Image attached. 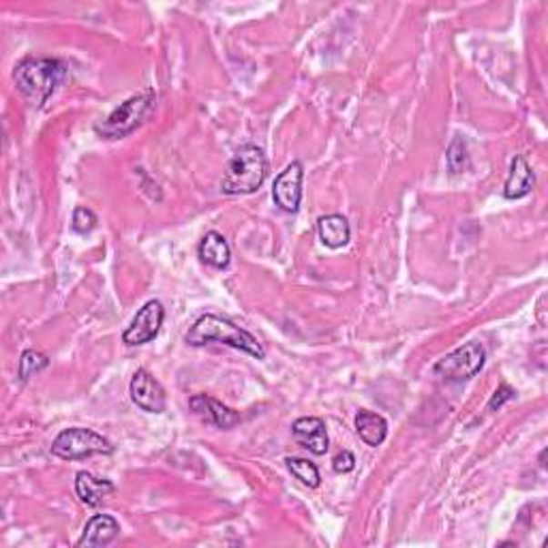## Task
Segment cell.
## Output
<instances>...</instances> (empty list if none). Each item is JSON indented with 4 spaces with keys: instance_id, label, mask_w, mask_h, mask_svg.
<instances>
[{
    "instance_id": "obj_8",
    "label": "cell",
    "mask_w": 548,
    "mask_h": 548,
    "mask_svg": "<svg viewBox=\"0 0 548 548\" xmlns=\"http://www.w3.org/2000/svg\"><path fill=\"white\" fill-rule=\"evenodd\" d=\"M302 180L304 169L300 161L289 163V166L274 178L272 199L283 212H298V208H300Z\"/></svg>"
},
{
    "instance_id": "obj_14",
    "label": "cell",
    "mask_w": 548,
    "mask_h": 548,
    "mask_svg": "<svg viewBox=\"0 0 548 548\" xmlns=\"http://www.w3.org/2000/svg\"><path fill=\"white\" fill-rule=\"evenodd\" d=\"M198 255L199 259H202V264L217 268V270H225L231 261L229 242L225 240V236L218 234V231H208L202 242H199Z\"/></svg>"
},
{
    "instance_id": "obj_5",
    "label": "cell",
    "mask_w": 548,
    "mask_h": 548,
    "mask_svg": "<svg viewBox=\"0 0 548 548\" xmlns=\"http://www.w3.org/2000/svg\"><path fill=\"white\" fill-rule=\"evenodd\" d=\"M114 446L93 429L73 426L52 441V454L63 461H80L93 454H112Z\"/></svg>"
},
{
    "instance_id": "obj_10",
    "label": "cell",
    "mask_w": 548,
    "mask_h": 548,
    "mask_svg": "<svg viewBox=\"0 0 548 548\" xmlns=\"http://www.w3.org/2000/svg\"><path fill=\"white\" fill-rule=\"evenodd\" d=\"M188 405H191V410L198 413L199 418L206 420V422L212 426H217V429L228 431L234 424L240 422L238 411L223 405L221 401L208 397V394H195V397H191V401H188Z\"/></svg>"
},
{
    "instance_id": "obj_3",
    "label": "cell",
    "mask_w": 548,
    "mask_h": 548,
    "mask_svg": "<svg viewBox=\"0 0 548 548\" xmlns=\"http://www.w3.org/2000/svg\"><path fill=\"white\" fill-rule=\"evenodd\" d=\"M268 176V159L264 150L247 144L236 150L221 178L223 195H249L264 185Z\"/></svg>"
},
{
    "instance_id": "obj_17",
    "label": "cell",
    "mask_w": 548,
    "mask_h": 548,
    "mask_svg": "<svg viewBox=\"0 0 548 548\" xmlns=\"http://www.w3.org/2000/svg\"><path fill=\"white\" fill-rule=\"evenodd\" d=\"M356 431L360 440L370 448L381 446L388 437V422L380 413L360 410L356 413Z\"/></svg>"
},
{
    "instance_id": "obj_12",
    "label": "cell",
    "mask_w": 548,
    "mask_h": 548,
    "mask_svg": "<svg viewBox=\"0 0 548 548\" xmlns=\"http://www.w3.org/2000/svg\"><path fill=\"white\" fill-rule=\"evenodd\" d=\"M120 533V525L114 516L109 514H95L93 519L86 523L84 527V533L77 546H86V548H96V546H107L118 538Z\"/></svg>"
},
{
    "instance_id": "obj_13",
    "label": "cell",
    "mask_w": 548,
    "mask_h": 548,
    "mask_svg": "<svg viewBox=\"0 0 548 548\" xmlns=\"http://www.w3.org/2000/svg\"><path fill=\"white\" fill-rule=\"evenodd\" d=\"M535 185V176L529 167V163L525 161V157L516 155L512 159V166H510V174L508 180H505L503 187V198L505 199H521L525 195L532 193V188Z\"/></svg>"
},
{
    "instance_id": "obj_20",
    "label": "cell",
    "mask_w": 548,
    "mask_h": 548,
    "mask_svg": "<svg viewBox=\"0 0 548 548\" xmlns=\"http://www.w3.org/2000/svg\"><path fill=\"white\" fill-rule=\"evenodd\" d=\"M446 159H448L450 172L459 174V172H462V169H467V166H469V150H467V142H465V139L459 137V136L454 137V142L450 144V148H448Z\"/></svg>"
},
{
    "instance_id": "obj_21",
    "label": "cell",
    "mask_w": 548,
    "mask_h": 548,
    "mask_svg": "<svg viewBox=\"0 0 548 548\" xmlns=\"http://www.w3.org/2000/svg\"><path fill=\"white\" fill-rule=\"evenodd\" d=\"M96 228V215L90 208H84V206H77L73 210V229L77 234H90Z\"/></svg>"
},
{
    "instance_id": "obj_4",
    "label": "cell",
    "mask_w": 548,
    "mask_h": 548,
    "mask_svg": "<svg viewBox=\"0 0 548 548\" xmlns=\"http://www.w3.org/2000/svg\"><path fill=\"white\" fill-rule=\"evenodd\" d=\"M155 103H157V93L152 88L131 96V99L120 103V106L116 107L106 120H101V123L95 125L96 136H101L103 139L127 137L129 133L136 131L137 127H142L146 123V118H148L152 109H155Z\"/></svg>"
},
{
    "instance_id": "obj_16",
    "label": "cell",
    "mask_w": 548,
    "mask_h": 548,
    "mask_svg": "<svg viewBox=\"0 0 548 548\" xmlns=\"http://www.w3.org/2000/svg\"><path fill=\"white\" fill-rule=\"evenodd\" d=\"M318 234L321 245L328 249H343L351 238L350 223L343 215H326L318 221Z\"/></svg>"
},
{
    "instance_id": "obj_1",
    "label": "cell",
    "mask_w": 548,
    "mask_h": 548,
    "mask_svg": "<svg viewBox=\"0 0 548 548\" xmlns=\"http://www.w3.org/2000/svg\"><path fill=\"white\" fill-rule=\"evenodd\" d=\"M185 340L191 347L221 343V345L234 347V350L245 351V354L258 358V360H264L266 358L264 347H261L259 340L255 339L251 332L245 330V328L236 326L234 321L221 318V315H212V313L202 315V318L188 328Z\"/></svg>"
},
{
    "instance_id": "obj_15",
    "label": "cell",
    "mask_w": 548,
    "mask_h": 548,
    "mask_svg": "<svg viewBox=\"0 0 548 548\" xmlns=\"http://www.w3.org/2000/svg\"><path fill=\"white\" fill-rule=\"evenodd\" d=\"M114 491H116V486L109 482V480L95 478L93 473H88V472H80L76 476L77 497H80L82 503L90 505V508H96V505H101L103 499L114 495Z\"/></svg>"
},
{
    "instance_id": "obj_23",
    "label": "cell",
    "mask_w": 548,
    "mask_h": 548,
    "mask_svg": "<svg viewBox=\"0 0 548 548\" xmlns=\"http://www.w3.org/2000/svg\"><path fill=\"white\" fill-rule=\"evenodd\" d=\"M512 397H514V390L510 388L508 383H502V386L495 390V394H492V399L489 401V411L499 410V407H502L505 401H510Z\"/></svg>"
},
{
    "instance_id": "obj_22",
    "label": "cell",
    "mask_w": 548,
    "mask_h": 548,
    "mask_svg": "<svg viewBox=\"0 0 548 548\" xmlns=\"http://www.w3.org/2000/svg\"><path fill=\"white\" fill-rule=\"evenodd\" d=\"M354 467H356V456L351 454L350 450H343V452H339L332 459V469L337 473H350L354 472Z\"/></svg>"
},
{
    "instance_id": "obj_2",
    "label": "cell",
    "mask_w": 548,
    "mask_h": 548,
    "mask_svg": "<svg viewBox=\"0 0 548 548\" xmlns=\"http://www.w3.org/2000/svg\"><path fill=\"white\" fill-rule=\"evenodd\" d=\"M65 76L66 65L63 60L30 56L17 63L14 80L22 95H26L36 106H44L65 80Z\"/></svg>"
},
{
    "instance_id": "obj_9",
    "label": "cell",
    "mask_w": 548,
    "mask_h": 548,
    "mask_svg": "<svg viewBox=\"0 0 548 548\" xmlns=\"http://www.w3.org/2000/svg\"><path fill=\"white\" fill-rule=\"evenodd\" d=\"M129 392H131V401L142 411H148V413L166 411V405H167L166 390H163L161 383L157 381L146 369H139L137 373L133 375Z\"/></svg>"
},
{
    "instance_id": "obj_7",
    "label": "cell",
    "mask_w": 548,
    "mask_h": 548,
    "mask_svg": "<svg viewBox=\"0 0 548 548\" xmlns=\"http://www.w3.org/2000/svg\"><path fill=\"white\" fill-rule=\"evenodd\" d=\"M163 320H166V309H163V304L159 300H148L137 310L131 326L125 330L123 334L125 345L136 347V345L150 343V340L159 334Z\"/></svg>"
},
{
    "instance_id": "obj_11",
    "label": "cell",
    "mask_w": 548,
    "mask_h": 548,
    "mask_svg": "<svg viewBox=\"0 0 548 548\" xmlns=\"http://www.w3.org/2000/svg\"><path fill=\"white\" fill-rule=\"evenodd\" d=\"M291 433H294L296 441L300 443L302 448H307L309 452L313 454H326L328 452V431H326V422L318 416H304L298 418L294 424H291Z\"/></svg>"
},
{
    "instance_id": "obj_19",
    "label": "cell",
    "mask_w": 548,
    "mask_h": 548,
    "mask_svg": "<svg viewBox=\"0 0 548 548\" xmlns=\"http://www.w3.org/2000/svg\"><path fill=\"white\" fill-rule=\"evenodd\" d=\"M47 360L46 354H41V351L36 350H26L20 356V362H17V377H20L22 381H28L30 377H35L36 373H41V370L47 369Z\"/></svg>"
},
{
    "instance_id": "obj_6",
    "label": "cell",
    "mask_w": 548,
    "mask_h": 548,
    "mask_svg": "<svg viewBox=\"0 0 548 548\" xmlns=\"http://www.w3.org/2000/svg\"><path fill=\"white\" fill-rule=\"evenodd\" d=\"M486 351L482 343L469 340V343L456 347L448 356H443L433 367V373L446 381H465L476 377L484 367Z\"/></svg>"
},
{
    "instance_id": "obj_18",
    "label": "cell",
    "mask_w": 548,
    "mask_h": 548,
    "mask_svg": "<svg viewBox=\"0 0 548 548\" xmlns=\"http://www.w3.org/2000/svg\"><path fill=\"white\" fill-rule=\"evenodd\" d=\"M285 462H288L291 476L300 480V482L304 486H309V489H318L321 478H320V469L315 462H310L307 459H285Z\"/></svg>"
}]
</instances>
